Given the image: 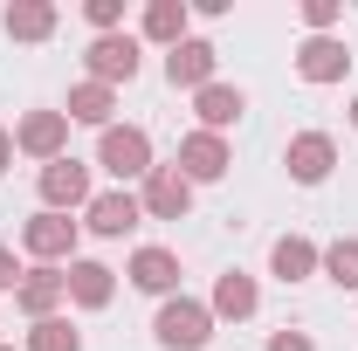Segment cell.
<instances>
[{"mask_svg": "<svg viewBox=\"0 0 358 351\" xmlns=\"http://www.w3.org/2000/svg\"><path fill=\"white\" fill-rule=\"evenodd\" d=\"M152 338L166 351H207L214 345V310L193 303V296H166L159 317H152Z\"/></svg>", "mask_w": 358, "mask_h": 351, "instance_id": "1", "label": "cell"}, {"mask_svg": "<svg viewBox=\"0 0 358 351\" xmlns=\"http://www.w3.org/2000/svg\"><path fill=\"white\" fill-rule=\"evenodd\" d=\"M96 166L117 179V186H145V173H152V138L138 131V124H110V131L96 138Z\"/></svg>", "mask_w": 358, "mask_h": 351, "instance_id": "2", "label": "cell"}, {"mask_svg": "<svg viewBox=\"0 0 358 351\" xmlns=\"http://www.w3.org/2000/svg\"><path fill=\"white\" fill-rule=\"evenodd\" d=\"M76 234H83V220H69V214H35L28 227H21V248L35 255L42 268H55V262H76Z\"/></svg>", "mask_w": 358, "mask_h": 351, "instance_id": "3", "label": "cell"}, {"mask_svg": "<svg viewBox=\"0 0 358 351\" xmlns=\"http://www.w3.org/2000/svg\"><path fill=\"white\" fill-rule=\"evenodd\" d=\"M138 207H145V220H186L193 214V179L179 166H152L138 186Z\"/></svg>", "mask_w": 358, "mask_h": 351, "instance_id": "4", "label": "cell"}, {"mask_svg": "<svg viewBox=\"0 0 358 351\" xmlns=\"http://www.w3.org/2000/svg\"><path fill=\"white\" fill-rule=\"evenodd\" d=\"M138 62H145V48H138V35H96V42H90V55H83L90 83H103V89L131 83V76H138Z\"/></svg>", "mask_w": 358, "mask_h": 351, "instance_id": "5", "label": "cell"}, {"mask_svg": "<svg viewBox=\"0 0 358 351\" xmlns=\"http://www.w3.org/2000/svg\"><path fill=\"white\" fill-rule=\"evenodd\" d=\"M14 152H28V159H42V166L69 159V117H62V110H28V117L14 124Z\"/></svg>", "mask_w": 358, "mask_h": 351, "instance_id": "6", "label": "cell"}, {"mask_svg": "<svg viewBox=\"0 0 358 351\" xmlns=\"http://www.w3.org/2000/svg\"><path fill=\"white\" fill-rule=\"evenodd\" d=\"M138 220H145V207H138V193H124V186L90 193V207H83V227H90V234H103V241H124Z\"/></svg>", "mask_w": 358, "mask_h": 351, "instance_id": "7", "label": "cell"}, {"mask_svg": "<svg viewBox=\"0 0 358 351\" xmlns=\"http://www.w3.org/2000/svg\"><path fill=\"white\" fill-rule=\"evenodd\" d=\"M42 207L48 214H76V207H90V166L83 159H55V166H42Z\"/></svg>", "mask_w": 358, "mask_h": 351, "instance_id": "8", "label": "cell"}, {"mask_svg": "<svg viewBox=\"0 0 358 351\" xmlns=\"http://www.w3.org/2000/svg\"><path fill=\"white\" fill-rule=\"evenodd\" d=\"M179 173L193 179V186H214V179H227V166H234V152H227V138L214 131H193V138H179V159H173Z\"/></svg>", "mask_w": 358, "mask_h": 351, "instance_id": "9", "label": "cell"}, {"mask_svg": "<svg viewBox=\"0 0 358 351\" xmlns=\"http://www.w3.org/2000/svg\"><path fill=\"white\" fill-rule=\"evenodd\" d=\"M282 166H289V179H296V186H324V179H331V166H338L331 131H296V138H289V152H282Z\"/></svg>", "mask_w": 358, "mask_h": 351, "instance_id": "10", "label": "cell"}, {"mask_svg": "<svg viewBox=\"0 0 358 351\" xmlns=\"http://www.w3.org/2000/svg\"><path fill=\"white\" fill-rule=\"evenodd\" d=\"M214 62H221V48L200 42V35H186L179 48H166V76H173V89H193V96L214 83Z\"/></svg>", "mask_w": 358, "mask_h": 351, "instance_id": "11", "label": "cell"}, {"mask_svg": "<svg viewBox=\"0 0 358 351\" xmlns=\"http://www.w3.org/2000/svg\"><path fill=\"white\" fill-rule=\"evenodd\" d=\"M345 69H352V48L338 42V35H310V42L296 48V76L303 83H345Z\"/></svg>", "mask_w": 358, "mask_h": 351, "instance_id": "12", "label": "cell"}, {"mask_svg": "<svg viewBox=\"0 0 358 351\" xmlns=\"http://www.w3.org/2000/svg\"><path fill=\"white\" fill-rule=\"evenodd\" d=\"M207 310H214V324H248V317L262 310V289H255V275H241V268L214 275V296H207Z\"/></svg>", "mask_w": 358, "mask_h": 351, "instance_id": "13", "label": "cell"}, {"mask_svg": "<svg viewBox=\"0 0 358 351\" xmlns=\"http://www.w3.org/2000/svg\"><path fill=\"white\" fill-rule=\"evenodd\" d=\"M14 303H21V317L42 324V317H55V310L69 303V275H62V268H28L21 289H14Z\"/></svg>", "mask_w": 358, "mask_h": 351, "instance_id": "14", "label": "cell"}, {"mask_svg": "<svg viewBox=\"0 0 358 351\" xmlns=\"http://www.w3.org/2000/svg\"><path fill=\"white\" fill-rule=\"evenodd\" d=\"M317 268H324V248H317L310 234H282V241L268 248V275H275V282H310Z\"/></svg>", "mask_w": 358, "mask_h": 351, "instance_id": "15", "label": "cell"}, {"mask_svg": "<svg viewBox=\"0 0 358 351\" xmlns=\"http://www.w3.org/2000/svg\"><path fill=\"white\" fill-rule=\"evenodd\" d=\"M124 275H131L145 296H179V255L173 248H138L131 262H124Z\"/></svg>", "mask_w": 358, "mask_h": 351, "instance_id": "16", "label": "cell"}, {"mask_svg": "<svg viewBox=\"0 0 358 351\" xmlns=\"http://www.w3.org/2000/svg\"><path fill=\"white\" fill-rule=\"evenodd\" d=\"M62 275H69V303L76 310H103L117 296V268H103V262H69Z\"/></svg>", "mask_w": 358, "mask_h": 351, "instance_id": "17", "label": "cell"}, {"mask_svg": "<svg viewBox=\"0 0 358 351\" xmlns=\"http://www.w3.org/2000/svg\"><path fill=\"white\" fill-rule=\"evenodd\" d=\"M55 0H7V14H0V28L14 35V42H48L55 35Z\"/></svg>", "mask_w": 358, "mask_h": 351, "instance_id": "18", "label": "cell"}, {"mask_svg": "<svg viewBox=\"0 0 358 351\" xmlns=\"http://www.w3.org/2000/svg\"><path fill=\"white\" fill-rule=\"evenodd\" d=\"M186 21H193V0H152L145 21H138V35L159 42V48H179L186 42Z\"/></svg>", "mask_w": 358, "mask_h": 351, "instance_id": "19", "label": "cell"}, {"mask_svg": "<svg viewBox=\"0 0 358 351\" xmlns=\"http://www.w3.org/2000/svg\"><path fill=\"white\" fill-rule=\"evenodd\" d=\"M193 110H200V131H214V138H221L227 124H241V110H248V96H241L234 83H207L200 96H193Z\"/></svg>", "mask_w": 358, "mask_h": 351, "instance_id": "20", "label": "cell"}, {"mask_svg": "<svg viewBox=\"0 0 358 351\" xmlns=\"http://www.w3.org/2000/svg\"><path fill=\"white\" fill-rule=\"evenodd\" d=\"M110 110H117V89L90 83V76L69 89V103H62V117H69V124H96V131H110Z\"/></svg>", "mask_w": 358, "mask_h": 351, "instance_id": "21", "label": "cell"}, {"mask_svg": "<svg viewBox=\"0 0 358 351\" xmlns=\"http://www.w3.org/2000/svg\"><path fill=\"white\" fill-rule=\"evenodd\" d=\"M28 351H83V331H76L69 317H42V324L28 331Z\"/></svg>", "mask_w": 358, "mask_h": 351, "instance_id": "22", "label": "cell"}, {"mask_svg": "<svg viewBox=\"0 0 358 351\" xmlns=\"http://www.w3.org/2000/svg\"><path fill=\"white\" fill-rule=\"evenodd\" d=\"M324 275H331L338 289H358V234H345V241L324 248Z\"/></svg>", "mask_w": 358, "mask_h": 351, "instance_id": "23", "label": "cell"}, {"mask_svg": "<svg viewBox=\"0 0 358 351\" xmlns=\"http://www.w3.org/2000/svg\"><path fill=\"white\" fill-rule=\"evenodd\" d=\"M83 21L96 28V35H124V0H90Z\"/></svg>", "mask_w": 358, "mask_h": 351, "instance_id": "24", "label": "cell"}, {"mask_svg": "<svg viewBox=\"0 0 358 351\" xmlns=\"http://www.w3.org/2000/svg\"><path fill=\"white\" fill-rule=\"evenodd\" d=\"M338 21H345V7H338V0H303V28H310V35H331Z\"/></svg>", "mask_w": 358, "mask_h": 351, "instance_id": "25", "label": "cell"}, {"mask_svg": "<svg viewBox=\"0 0 358 351\" xmlns=\"http://www.w3.org/2000/svg\"><path fill=\"white\" fill-rule=\"evenodd\" d=\"M268 351H317L310 331H268Z\"/></svg>", "mask_w": 358, "mask_h": 351, "instance_id": "26", "label": "cell"}, {"mask_svg": "<svg viewBox=\"0 0 358 351\" xmlns=\"http://www.w3.org/2000/svg\"><path fill=\"white\" fill-rule=\"evenodd\" d=\"M21 275H28V268L14 262V248H0V296H7V289H21Z\"/></svg>", "mask_w": 358, "mask_h": 351, "instance_id": "27", "label": "cell"}, {"mask_svg": "<svg viewBox=\"0 0 358 351\" xmlns=\"http://www.w3.org/2000/svg\"><path fill=\"white\" fill-rule=\"evenodd\" d=\"M7 166H14V131H0V179H7Z\"/></svg>", "mask_w": 358, "mask_h": 351, "instance_id": "28", "label": "cell"}, {"mask_svg": "<svg viewBox=\"0 0 358 351\" xmlns=\"http://www.w3.org/2000/svg\"><path fill=\"white\" fill-rule=\"evenodd\" d=\"M352 124H358V96H352Z\"/></svg>", "mask_w": 358, "mask_h": 351, "instance_id": "29", "label": "cell"}, {"mask_svg": "<svg viewBox=\"0 0 358 351\" xmlns=\"http://www.w3.org/2000/svg\"><path fill=\"white\" fill-rule=\"evenodd\" d=\"M0 351H14V345H0Z\"/></svg>", "mask_w": 358, "mask_h": 351, "instance_id": "30", "label": "cell"}]
</instances>
